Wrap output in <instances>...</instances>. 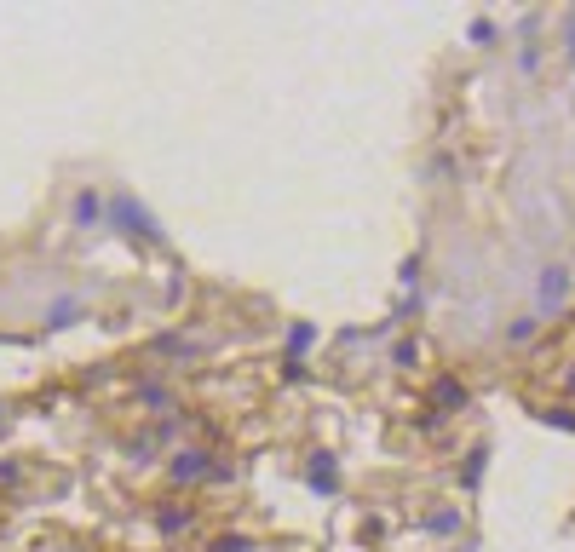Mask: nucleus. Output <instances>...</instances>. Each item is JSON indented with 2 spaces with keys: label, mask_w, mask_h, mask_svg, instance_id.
I'll use <instances>...</instances> for the list:
<instances>
[{
  "label": "nucleus",
  "mask_w": 575,
  "mask_h": 552,
  "mask_svg": "<svg viewBox=\"0 0 575 552\" xmlns=\"http://www.w3.org/2000/svg\"><path fill=\"white\" fill-rule=\"evenodd\" d=\"M115 225H127L133 236H144V242H161L156 219H150L144 207H133V196H115Z\"/></svg>",
  "instance_id": "1"
},
{
  "label": "nucleus",
  "mask_w": 575,
  "mask_h": 552,
  "mask_svg": "<svg viewBox=\"0 0 575 552\" xmlns=\"http://www.w3.org/2000/svg\"><path fill=\"white\" fill-rule=\"evenodd\" d=\"M202 460H207V455H196V449H184V455L173 460V478H179V483H184V478H202V472H207Z\"/></svg>",
  "instance_id": "2"
},
{
  "label": "nucleus",
  "mask_w": 575,
  "mask_h": 552,
  "mask_svg": "<svg viewBox=\"0 0 575 552\" xmlns=\"http://www.w3.org/2000/svg\"><path fill=\"white\" fill-rule=\"evenodd\" d=\"M98 213H104V202H98V190H81V196H75V219H81V225H92Z\"/></svg>",
  "instance_id": "3"
},
{
  "label": "nucleus",
  "mask_w": 575,
  "mask_h": 552,
  "mask_svg": "<svg viewBox=\"0 0 575 552\" xmlns=\"http://www.w3.org/2000/svg\"><path fill=\"white\" fill-rule=\"evenodd\" d=\"M311 483H317V489H334V466H328V455H317V466H311Z\"/></svg>",
  "instance_id": "4"
},
{
  "label": "nucleus",
  "mask_w": 575,
  "mask_h": 552,
  "mask_svg": "<svg viewBox=\"0 0 575 552\" xmlns=\"http://www.w3.org/2000/svg\"><path fill=\"white\" fill-rule=\"evenodd\" d=\"M219 552H253L248 541H219Z\"/></svg>",
  "instance_id": "5"
}]
</instances>
